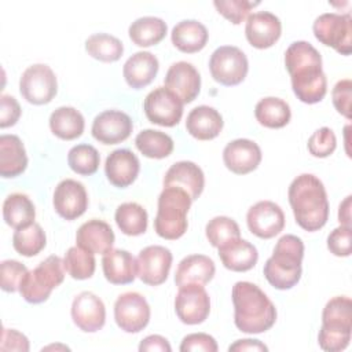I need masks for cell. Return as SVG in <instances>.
Wrapping results in <instances>:
<instances>
[{
  "label": "cell",
  "mask_w": 352,
  "mask_h": 352,
  "mask_svg": "<svg viewBox=\"0 0 352 352\" xmlns=\"http://www.w3.org/2000/svg\"><path fill=\"white\" fill-rule=\"evenodd\" d=\"M182 352H216L219 349L216 340L206 334V333H192V334H187L180 344L179 348Z\"/></svg>",
  "instance_id": "c3c4849f"
},
{
  "label": "cell",
  "mask_w": 352,
  "mask_h": 352,
  "mask_svg": "<svg viewBox=\"0 0 352 352\" xmlns=\"http://www.w3.org/2000/svg\"><path fill=\"white\" fill-rule=\"evenodd\" d=\"M289 204L296 223L305 231L320 230L329 219V201L326 188L312 173L298 175L289 186Z\"/></svg>",
  "instance_id": "7a4b0ae2"
},
{
  "label": "cell",
  "mask_w": 352,
  "mask_h": 352,
  "mask_svg": "<svg viewBox=\"0 0 352 352\" xmlns=\"http://www.w3.org/2000/svg\"><path fill=\"white\" fill-rule=\"evenodd\" d=\"M221 114L210 106L202 104L194 107L186 120L187 132L198 140H210L219 136L223 129Z\"/></svg>",
  "instance_id": "4316f807"
},
{
  "label": "cell",
  "mask_w": 352,
  "mask_h": 352,
  "mask_svg": "<svg viewBox=\"0 0 352 352\" xmlns=\"http://www.w3.org/2000/svg\"><path fill=\"white\" fill-rule=\"evenodd\" d=\"M29 340L25 334L19 333L14 329H3L1 334V351H18V352H28L29 351Z\"/></svg>",
  "instance_id": "f907efd6"
},
{
  "label": "cell",
  "mask_w": 352,
  "mask_h": 352,
  "mask_svg": "<svg viewBox=\"0 0 352 352\" xmlns=\"http://www.w3.org/2000/svg\"><path fill=\"white\" fill-rule=\"evenodd\" d=\"M67 164L70 169L82 176L94 175L100 164L98 150L87 143L73 146L67 153Z\"/></svg>",
  "instance_id": "60d3db41"
},
{
  "label": "cell",
  "mask_w": 352,
  "mask_h": 352,
  "mask_svg": "<svg viewBox=\"0 0 352 352\" xmlns=\"http://www.w3.org/2000/svg\"><path fill=\"white\" fill-rule=\"evenodd\" d=\"M316 40L341 55L352 52V18L349 14L324 12L312 25Z\"/></svg>",
  "instance_id": "ba28073f"
},
{
  "label": "cell",
  "mask_w": 352,
  "mask_h": 352,
  "mask_svg": "<svg viewBox=\"0 0 352 352\" xmlns=\"http://www.w3.org/2000/svg\"><path fill=\"white\" fill-rule=\"evenodd\" d=\"M36 209L32 199L22 192L10 194L3 202V219L14 230L25 228L34 223Z\"/></svg>",
  "instance_id": "d6a6232c"
},
{
  "label": "cell",
  "mask_w": 352,
  "mask_h": 352,
  "mask_svg": "<svg viewBox=\"0 0 352 352\" xmlns=\"http://www.w3.org/2000/svg\"><path fill=\"white\" fill-rule=\"evenodd\" d=\"M28 155L22 140L16 135L0 136V175L16 177L25 172Z\"/></svg>",
  "instance_id": "f546056e"
},
{
  "label": "cell",
  "mask_w": 352,
  "mask_h": 352,
  "mask_svg": "<svg viewBox=\"0 0 352 352\" xmlns=\"http://www.w3.org/2000/svg\"><path fill=\"white\" fill-rule=\"evenodd\" d=\"M168 32L164 19L158 16H142L135 19L128 29L129 38L139 47H151L162 41Z\"/></svg>",
  "instance_id": "836d02e7"
},
{
  "label": "cell",
  "mask_w": 352,
  "mask_h": 352,
  "mask_svg": "<svg viewBox=\"0 0 352 352\" xmlns=\"http://www.w3.org/2000/svg\"><path fill=\"white\" fill-rule=\"evenodd\" d=\"M214 272L216 267L210 257L205 254H190L179 263L175 274V283L177 287L188 283L204 286L213 279Z\"/></svg>",
  "instance_id": "f1b7e54d"
},
{
  "label": "cell",
  "mask_w": 352,
  "mask_h": 352,
  "mask_svg": "<svg viewBox=\"0 0 352 352\" xmlns=\"http://www.w3.org/2000/svg\"><path fill=\"white\" fill-rule=\"evenodd\" d=\"M140 170L138 157L128 148H117L111 151L104 162V173L107 180L118 188L131 186Z\"/></svg>",
  "instance_id": "7402d4cb"
},
{
  "label": "cell",
  "mask_w": 352,
  "mask_h": 352,
  "mask_svg": "<svg viewBox=\"0 0 352 352\" xmlns=\"http://www.w3.org/2000/svg\"><path fill=\"white\" fill-rule=\"evenodd\" d=\"M234 304V323L248 334L270 330L276 322V308L267 294L254 283L239 280L231 292Z\"/></svg>",
  "instance_id": "3957f363"
},
{
  "label": "cell",
  "mask_w": 352,
  "mask_h": 352,
  "mask_svg": "<svg viewBox=\"0 0 352 352\" xmlns=\"http://www.w3.org/2000/svg\"><path fill=\"white\" fill-rule=\"evenodd\" d=\"M175 311L184 324L205 322L210 312V298L205 287L198 283L180 286L175 297Z\"/></svg>",
  "instance_id": "7c38bea8"
},
{
  "label": "cell",
  "mask_w": 352,
  "mask_h": 352,
  "mask_svg": "<svg viewBox=\"0 0 352 352\" xmlns=\"http://www.w3.org/2000/svg\"><path fill=\"white\" fill-rule=\"evenodd\" d=\"M170 38L173 45L186 54L201 51L209 38L208 29L204 23L195 19H184L173 26Z\"/></svg>",
  "instance_id": "4dcf8cb0"
},
{
  "label": "cell",
  "mask_w": 352,
  "mask_h": 352,
  "mask_svg": "<svg viewBox=\"0 0 352 352\" xmlns=\"http://www.w3.org/2000/svg\"><path fill=\"white\" fill-rule=\"evenodd\" d=\"M331 98H333V104L336 110L344 116L346 120H351L352 113H351V98H352V81L349 78L340 80L333 91H331Z\"/></svg>",
  "instance_id": "7dc6e473"
},
{
  "label": "cell",
  "mask_w": 352,
  "mask_h": 352,
  "mask_svg": "<svg viewBox=\"0 0 352 352\" xmlns=\"http://www.w3.org/2000/svg\"><path fill=\"white\" fill-rule=\"evenodd\" d=\"M21 117V106L11 95L0 96V128H8L16 124Z\"/></svg>",
  "instance_id": "681fc988"
},
{
  "label": "cell",
  "mask_w": 352,
  "mask_h": 352,
  "mask_svg": "<svg viewBox=\"0 0 352 352\" xmlns=\"http://www.w3.org/2000/svg\"><path fill=\"white\" fill-rule=\"evenodd\" d=\"M72 319L74 324L85 333L100 330L106 322L103 301L92 292H81L73 300Z\"/></svg>",
  "instance_id": "ac0fdd59"
},
{
  "label": "cell",
  "mask_w": 352,
  "mask_h": 352,
  "mask_svg": "<svg viewBox=\"0 0 352 352\" xmlns=\"http://www.w3.org/2000/svg\"><path fill=\"white\" fill-rule=\"evenodd\" d=\"M85 121L82 114L72 107L62 106L55 109L50 116L51 132L62 140H73L82 135Z\"/></svg>",
  "instance_id": "1f68e13d"
},
{
  "label": "cell",
  "mask_w": 352,
  "mask_h": 352,
  "mask_svg": "<svg viewBox=\"0 0 352 352\" xmlns=\"http://www.w3.org/2000/svg\"><path fill=\"white\" fill-rule=\"evenodd\" d=\"M29 270L16 260H4L0 264V286L4 292L14 293L19 290L21 280Z\"/></svg>",
  "instance_id": "f6af8a7d"
},
{
  "label": "cell",
  "mask_w": 352,
  "mask_h": 352,
  "mask_svg": "<svg viewBox=\"0 0 352 352\" xmlns=\"http://www.w3.org/2000/svg\"><path fill=\"white\" fill-rule=\"evenodd\" d=\"M117 227L122 234L129 236H138L147 230V212L136 202H124L116 209L114 214Z\"/></svg>",
  "instance_id": "d590c367"
},
{
  "label": "cell",
  "mask_w": 352,
  "mask_h": 352,
  "mask_svg": "<svg viewBox=\"0 0 352 352\" xmlns=\"http://www.w3.org/2000/svg\"><path fill=\"white\" fill-rule=\"evenodd\" d=\"M65 279L63 260L55 254L48 256L34 270L28 271L19 285V293L30 304L48 300L51 292Z\"/></svg>",
  "instance_id": "52a82bcc"
},
{
  "label": "cell",
  "mask_w": 352,
  "mask_h": 352,
  "mask_svg": "<svg viewBox=\"0 0 352 352\" xmlns=\"http://www.w3.org/2000/svg\"><path fill=\"white\" fill-rule=\"evenodd\" d=\"M133 124L131 117L121 110H104L92 122V136L102 144H117L131 136Z\"/></svg>",
  "instance_id": "e0dca14e"
},
{
  "label": "cell",
  "mask_w": 352,
  "mask_h": 352,
  "mask_svg": "<svg viewBox=\"0 0 352 352\" xmlns=\"http://www.w3.org/2000/svg\"><path fill=\"white\" fill-rule=\"evenodd\" d=\"M114 232L111 227L99 219H92L81 224L76 232L77 246L92 252L94 254H104L113 249Z\"/></svg>",
  "instance_id": "cb8c5ba5"
},
{
  "label": "cell",
  "mask_w": 352,
  "mask_h": 352,
  "mask_svg": "<svg viewBox=\"0 0 352 352\" xmlns=\"http://www.w3.org/2000/svg\"><path fill=\"white\" fill-rule=\"evenodd\" d=\"M351 195L345 197L338 208V221L341 226L346 227H351Z\"/></svg>",
  "instance_id": "db71d44e"
},
{
  "label": "cell",
  "mask_w": 352,
  "mask_h": 352,
  "mask_svg": "<svg viewBox=\"0 0 352 352\" xmlns=\"http://www.w3.org/2000/svg\"><path fill=\"white\" fill-rule=\"evenodd\" d=\"M230 352H245V351H268V346L264 345L258 340H236L234 344L228 346Z\"/></svg>",
  "instance_id": "f5cc1de1"
},
{
  "label": "cell",
  "mask_w": 352,
  "mask_h": 352,
  "mask_svg": "<svg viewBox=\"0 0 352 352\" xmlns=\"http://www.w3.org/2000/svg\"><path fill=\"white\" fill-rule=\"evenodd\" d=\"M102 268L104 278L113 285L132 283L138 275L136 258L124 249H111L104 253Z\"/></svg>",
  "instance_id": "d4e9b609"
},
{
  "label": "cell",
  "mask_w": 352,
  "mask_h": 352,
  "mask_svg": "<svg viewBox=\"0 0 352 352\" xmlns=\"http://www.w3.org/2000/svg\"><path fill=\"white\" fill-rule=\"evenodd\" d=\"M139 351L140 352H146V351H148V352H151V351L170 352L172 348L165 337H162L160 334H151L142 340V342L139 345Z\"/></svg>",
  "instance_id": "816d5d0a"
},
{
  "label": "cell",
  "mask_w": 352,
  "mask_h": 352,
  "mask_svg": "<svg viewBox=\"0 0 352 352\" xmlns=\"http://www.w3.org/2000/svg\"><path fill=\"white\" fill-rule=\"evenodd\" d=\"M307 147L314 157L326 158L330 154H333L337 147L336 135L330 128L322 126L309 136Z\"/></svg>",
  "instance_id": "ee69618b"
},
{
  "label": "cell",
  "mask_w": 352,
  "mask_h": 352,
  "mask_svg": "<svg viewBox=\"0 0 352 352\" xmlns=\"http://www.w3.org/2000/svg\"><path fill=\"white\" fill-rule=\"evenodd\" d=\"M85 51L100 62H116L122 56L124 45L116 36L95 33L85 40Z\"/></svg>",
  "instance_id": "74e56055"
},
{
  "label": "cell",
  "mask_w": 352,
  "mask_h": 352,
  "mask_svg": "<svg viewBox=\"0 0 352 352\" xmlns=\"http://www.w3.org/2000/svg\"><path fill=\"white\" fill-rule=\"evenodd\" d=\"M217 249L223 265L234 272L249 271L256 265L258 260V252L256 246L241 238L232 239Z\"/></svg>",
  "instance_id": "83f0119b"
},
{
  "label": "cell",
  "mask_w": 352,
  "mask_h": 352,
  "mask_svg": "<svg viewBox=\"0 0 352 352\" xmlns=\"http://www.w3.org/2000/svg\"><path fill=\"white\" fill-rule=\"evenodd\" d=\"M182 99L166 87H157L150 91L143 102L147 120L161 126H175L183 116Z\"/></svg>",
  "instance_id": "8fae6325"
},
{
  "label": "cell",
  "mask_w": 352,
  "mask_h": 352,
  "mask_svg": "<svg viewBox=\"0 0 352 352\" xmlns=\"http://www.w3.org/2000/svg\"><path fill=\"white\" fill-rule=\"evenodd\" d=\"M191 197L180 187H164L158 197V209L154 219L155 232L169 241L179 239L188 227L187 213L191 206Z\"/></svg>",
  "instance_id": "8992f818"
},
{
  "label": "cell",
  "mask_w": 352,
  "mask_h": 352,
  "mask_svg": "<svg viewBox=\"0 0 352 352\" xmlns=\"http://www.w3.org/2000/svg\"><path fill=\"white\" fill-rule=\"evenodd\" d=\"M136 148L147 158L161 160L172 154L173 140L165 132L157 129H143L135 138Z\"/></svg>",
  "instance_id": "8d00e7d4"
},
{
  "label": "cell",
  "mask_w": 352,
  "mask_h": 352,
  "mask_svg": "<svg viewBox=\"0 0 352 352\" xmlns=\"http://www.w3.org/2000/svg\"><path fill=\"white\" fill-rule=\"evenodd\" d=\"M114 319L125 333H139L150 322V305L140 293L126 292L114 302Z\"/></svg>",
  "instance_id": "4fadbf2b"
},
{
  "label": "cell",
  "mask_w": 352,
  "mask_h": 352,
  "mask_svg": "<svg viewBox=\"0 0 352 352\" xmlns=\"http://www.w3.org/2000/svg\"><path fill=\"white\" fill-rule=\"evenodd\" d=\"M254 116L258 124L267 128L278 129L289 124L292 110L287 102L280 98L267 96L257 102L254 107Z\"/></svg>",
  "instance_id": "e575fe53"
},
{
  "label": "cell",
  "mask_w": 352,
  "mask_h": 352,
  "mask_svg": "<svg viewBox=\"0 0 352 352\" xmlns=\"http://www.w3.org/2000/svg\"><path fill=\"white\" fill-rule=\"evenodd\" d=\"M209 70L216 82L232 87L245 80L249 70V62L241 48L221 45L210 55Z\"/></svg>",
  "instance_id": "9c48e42d"
},
{
  "label": "cell",
  "mask_w": 352,
  "mask_h": 352,
  "mask_svg": "<svg viewBox=\"0 0 352 352\" xmlns=\"http://www.w3.org/2000/svg\"><path fill=\"white\" fill-rule=\"evenodd\" d=\"M205 234L212 246L220 248L221 245L241 238V230L235 220L227 216H216L208 221Z\"/></svg>",
  "instance_id": "b9f144b4"
},
{
  "label": "cell",
  "mask_w": 352,
  "mask_h": 352,
  "mask_svg": "<svg viewBox=\"0 0 352 352\" xmlns=\"http://www.w3.org/2000/svg\"><path fill=\"white\" fill-rule=\"evenodd\" d=\"M246 223L252 234L261 239H270L283 230L285 214L278 204L272 201H258L249 208Z\"/></svg>",
  "instance_id": "9a60e30c"
},
{
  "label": "cell",
  "mask_w": 352,
  "mask_h": 352,
  "mask_svg": "<svg viewBox=\"0 0 352 352\" xmlns=\"http://www.w3.org/2000/svg\"><path fill=\"white\" fill-rule=\"evenodd\" d=\"M160 63L155 55L148 51L135 52L126 59L122 67V74L126 84L135 89L147 87L157 76Z\"/></svg>",
  "instance_id": "484cf974"
},
{
  "label": "cell",
  "mask_w": 352,
  "mask_h": 352,
  "mask_svg": "<svg viewBox=\"0 0 352 352\" xmlns=\"http://www.w3.org/2000/svg\"><path fill=\"white\" fill-rule=\"evenodd\" d=\"M172 253L168 248L161 245H150L139 252L136 258L139 279L150 286H158L168 279Z\"/></svg>",
  "instance_id": "5bb4252c"
},
{
  "label": "cell",
  "mask_w": 352,
  "mask_h": 352,
  "mask_svg": "<svg viewBox=\"0 0 352 352\" xmlns=\"http://www.w3.org/2000/svg\"><path fill=\"white\" fill-rule=\"evenodd\" d=\"M285 66L297 99L314 104L324 98L327 78L322 69V56L311 43L293 41L285 52Z\"/></svg>",
  "instance_id": "6da1fadb"
},
{
  "label": "cell",
  "mask_w": 352,
  "mask_h": 352,
  "mask_svg": "<svg viewBox=\"0 0 352 352\" xmlns=\"http://www.w3.org/2000/svg\"><path fill=\"white\" fill-rule=\"evenodd\" d=\"M282 33L280 19L270 11H258L248 16L245 36L250 45L258 50L272 47Z\"/></svg>",
  "instance_id": "d6986e66"
},
{
  "label": "cell",
  "mask_w": 352,
  "mask_h": 352,
  "mask_svg": "<svg viewBox=\"0 0 352 352\" xmlns=\"http://www.w3.org/2000/svg\"><path fill=\"white\" fill-rule=\"evenodd\" d=\"M168 186L183 188L191 199L195 201L204 191L205 176L197 164L191 161H179L175 162L164 176V187Z\"/></svg>",
  "instance_id": "603a6c76"
},
{
  "label": "cell",
  "mask_w": 352,
  "mask_h": 352,
  "mask_svg": "<svg viewBox=\"0 0 352 352\" xmlns=\"http://www.w3.org/2000/svg\"><path fill=\"white\" fill-rule=\"evenodd\" d=\"M19 92L32 104H47L58 92L56 76L48 65H32L21 76Z\"/></svg>",
  "instance_id": "30bf717a"
},
{
  "label": "cell",
  "mask_w": 352,
  "mask_h": 352,
  "mask_svg": "<svg viewBox=\"0 0 352 352\" xmlns=\"http://www.w3.org/2000/svg\"><path fill=\"white\" fill-rule=\"evenodd\" d=\"M52 204L55 212L62 219L74 220L85 213L88 208V194L82 183L74 179H65L55 187Z\"/></svg>",
  "instance_id": "2e32d148"
},
{
  "label": "cell",
  "mask_w": 352,
  "mask_h": 352,
  "mask_svg": "<svg viewBox=\"0 0 352 352\" xmlns=\"http://www.w3.org/2000/svg\"><path fill=\"white\" fill-rule=\"evenodd\" d=\"M164 82L168 89L182 99L183 103L192 102L201 91V76L195 66L186 60L170 65Z\"/></svg>",
  "instance_id": "ffe728a7"
},
{
  "label": "cell",
  "mask_w": 352,
  "mask_h": 352,
  "mask_svg": "<svg viewBox=\"0 0 352 352\" xmlns=\"http://www.w3.org/2000/svg\"><path fill=\"white\" fill-rule=\"evenodd\" d=\"M352 301L346 296L329 300L322 312V327L318 334L319 346L327 352L344 351L351 341Z\"/></svg>",
  "instance_id": "5b68a950"
},
{
  "label": "cell",
  "mask_w": 352,
  "mask_h": 352,
  "mask_svg": "<svg viewBox=\"0 0 352 352\" xmlns=\"http://www.w3.org/2000/svg\"><path fill=\"white\" fill-rule=\"evenodd\" d=\"M351 241H352L351 227L340 226L329 234V236H327V249L334 256L348 257L351 254Z\"/></svg>",
  "instance_id": "bcb514c9"
},
{
  "label": "cell",
  "mask_w": 352,
  "mask_h": 352,
  "mask_svg": "<svg viewBox=\"0 0 352 352\" xmlns=\"http://www.w3.org/2000/svg\"><path fill=\"white\" fill-rule=\"evenodd\" d=\"M260 1H249V0H214L213 6L226 19H228L234 25L242 23L249 12L257 7Z\"/></svg>",
  "instance_id": "7bdbcfd3"
},
{
  "label": "cell",
  "mask_w": 352,
  "mask_h": 352,
  "mask_svg": "<svg viewBox=\"0 0 352 352\" xmlns=\"http://www.w3.org/2000/svg\"><path fill=\"white\" fill-rule=\"evenodd\" d=\"M47 243L45 232L40 224L33 223L25 228L15 230L12 235L14 249L25 257H33L38 254Z\"/></svg>",
  "instance_id": "ab89813d"
},
{
  "label": "cell",
  "mask_w": 352,
  "mask_h": 352,
  "mask_svg": "<svg viewBox=\"0 0 352 352\" xmlns=\"http://www.w3.org/2000/svg\"><path fill=\"white\" fill-rule=\"evenodd\" d=\"M304 257V242L301 238L286 234L280 236L274 248L272 256L265 261L263 272L271 286L287 290L296 286L301 278V261Z\"/></svg>",
  "instance_id": "277c9868"
},
{
  "label": "cell",
  "mask_w": 352,
  "mask_h": 352,
  "mask_svg": "<svg viewBox=\"0 0 352 352\" xmlns=\"http://www.w3.org/2000/svg\"><path fill=\"white\" fill-rule=\"evenodd\" d=\"M65 271L77 280L88 279L94 275L96 268L95 256L92 252L85 250L80 246H72L63 257Z\"/></svg>",
  "instance_id": "f35d334b"
},
{
  "label": "cell",
  "mask_w": 352,
  "mask_h": 352,
  "mask_svg": "<svg viewBox=\"0 0 352 352\" xmlns=\"http://www.w3.org/2000/svg\"><path fill=\"white\" fill-rule=\"evenodd\" d=\"M223 161L228 170L236 175L253 172L261 162V150L250 139H235L223 150Z\"/></svg>",
  "instance_id": "44dd1931"
}]
</instances>
